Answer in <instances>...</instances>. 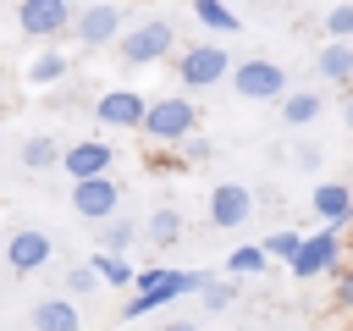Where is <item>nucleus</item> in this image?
Returning a JSON list of instances; mask_svg holds the SVG:
<instances>
[{"label":"nucleus","mask_w":353,"mask_h":331,"mask_svg":"<svg viewBox=\"0 0 353 331\" xmlns=\"http://www.w3.org/2000/svg\"><path fill=\"white\" fill-rule=\"evenodd\" d=\"M199 127V110H193V99H182V94H165V99H149V110H143V138L149 143H165V149H176L188 132Z\"/></svg>","instance_id":"obj_1"},{"label":"nucleus","mask_w":353,"mask_h":331,"mask_svg":"<svg viewBox=\"0 0 353 331\" xmlns=\"http://www.w3.org/2000/svg\"><path fill=\"white\" fill-rule=\"evenodd\" d=\"M347 259H342V232L336 226H320V232H303L298 254L287 259V276L298 281H314V276H336Z\"/></svg>","instance_id":"obj_2"},{"label":"nucleus","mask_w":353,"mask_h":331,"mask_svg":"<svg viewBox=\"0 0 353 331\" xmlns=\"http://www.w3.org/2000/svg\"><path fill=\"white\" fill-rule=\"evenodd\" d=\"M232 88H237V99H254V105L276 99V105H281L287 72H281L276 61H265V55H248V61H232Z\"/></svg>","instance_id":"obj_3"},{"label":"nucleus","mask_w":353,"mask_h":331,"mask_svg":"<svg viewBox=\"0 0 353 331\" xmlns=\"http://www.w3.org/2000/svg\"><path fill=\"white\" fill-rule=\"evenodd\" d=\"M221 77H232V55L221 44H188L176 55V83L182 88H215Z\"/></svg>","instance_id":"obj_4"},{"label":"nucleus","mask_w":353,"mask_h":331,"mask_svg":"<svg viewBox=\"0 0 353 331\" xmlns=\"http://www.w3.org/2000/svg\"><path fill=\"white\" fill-rule=\"evenodd\" d=\"M72 0H22L17 6V28L28 33V39H61V33H72Z\"/></svg>","instance_id":"obj_5"},{"label":"nucleus","mask_w":353,"mask_h":331,"mask_svg":"<svg viewBox=\"0 0 353 331\" xmlns=\"http://www.w3.org/2000/svg\"><path fill=\"white\" fill-rule=\"evenodd\" d=\"M121 44V61L127 66H149V61H160V55H171V44H176V33H171V22H138L132 33H121L116 39Z\"/></svg>","instance_id":"obj_6"},{"label":"nucleus","mask_w":353,"mask_h":331,"mask_svg":"<svg viewBox=\"0 0 353 331\" xmlns=\"http://www.w3.org/2000/svg\"><path fill=\"white\" fill-rule=\"evenodd\" d=\"M50 254H55V243H50V232H39V226H17V232L6 237V270H11V276L44 270Z\"/></svg>","instance_id":"obj_7"},{"label":"nucleus","mask_w":353,"mask_h":331,"mask_svg":"<svg viewBox=\"0 0 353 331\" xmlns=\"http://www.w3.org/2000/svg\"><path fill=\"white\" fill-rule=\"evenodd\" d=\"M72 210L83 221H110L121 210V182L105 171V177H88V182H72Z\"/></svg>","instance_id":"obj_8"},{"label":"nucleus","mask_w":353,"mask_h":331,"mask_svg":"<svg viewBox=\"0 0 353 331\" xmlns=\"http://www.w3.org/2000/svg\"><path fill=\"white\" fill-rule=\"evenodd\" d=\"M143 110H149V94H138V88H105V94L94 99L99 127H127V132H138V127H143Z\"/></svg>","instance_id":"obj_9"},{"label":"nucleus","mask_w":353,"mask_h":331,"mask_svg":"<svg viewBox=\"0 0 353 331\" xmlns=\"http://www.w3.org/2000/svg\"><path fill=\"white\" fill-rule=\"evenodd\" d=\"M110 166H116V149H110V143H99V138H83V143H66V149H61V171H66L72 182L105 177Z\"/></svg>","instance_id":"obj_10"},{"label":"nucleus","mask_w":353,"mask_h":331,"mask_svg":"<svg viewBox=\"0 0 353 331\" xmlns=\"http://www.w3.org/2000/svg\"><path fill=\"white\" fill-rule=\"evenodd\" d=\"M248 215H254V193H248L243 182L210 188V226H215V232H237Z\"/></svg>","instance_id":"obj_11"},{"label":"nucleus","mask_w":353,"mask_h":331,"mask_svg":"<svg viewBox=\"0 0 353 331\" xmlns=\"http://www.w3.org/2000/svg\"><path fill=\"white\" fill-rule=\"evenodd\" d=\"M72 33L94 50V44H116L121 39V11H116V0H94L88 11H77L72 17Z\"/></svg>","instance_id":"obj_12"},{"label":"nucleus","mask_w":353,"mask_h":331,"mask_svg":"<svg viewBox=\"0 0 353 331\" xmlns=\"http://www.w3.org/2000/svg\"><path fill=\"white\" fill-rule=\"evenodd\" d=\"M309 210L320 215V226H353V188L347 182H320V188H309Z\"/></svg>","instance_id":"obj_13"},{"label":"nucleus","mask_w":353,"mask_h":331,"mask_svg":"<svg viewBox=\"0 0 353 331\" xmlns=\"http://www.w3.org/2000/svg\"><path fill=\"white\" fill-rule=\"evenodd\" d=\"M77 325H83V314L72 298H44L33 309V331H77Z\"/></svg>","instance_id":"obj_14"},{"label":"nucleus","mask_w":353,"mask_h":331,"mask_svg":"<svg viewBox=\"0 0 353 331\" xmlns=\"http://www.w3.org/2000/svg\"><path fill=\"white\" fill-rule=\"evenodd\" d=\"M314 66H320L325 83H353V44H347V39H331V44L314 55Z\"/></svg>","instance_id":"obj_15"},{"label":"nucleus","mask_w":353,"mask_h":331,"mask_svg":"<svg viewBox=\"0 0 353 331\" xmlns=\"http://www.w3.org/2000/svg\"><path fill=\"white\" fill-rule=\"evenodd\" d=\"M320 110H325V99L309 94V88H287V94H281V121H287V127H309Z\"/></svg>","instance_id":"obj_16"},{"label":"nucleus","mask_w":353,"mask_h":331,"mask_svg":"<svg viewBox=\"0 0 353 331\" xmlns=\"http://www.w3.org/2000/svg\"><path fill=\"white\" fill-rule=\"evenodd\" d=\"M182 226H188V221H182V210H176V204H160V210L149 215V226H143V232H149V243L171 248V243L182 237Z\"/></svg>","instance_id":"obj_17"},{"label":"nucleus","mask_w":353,"mask_h":331,"mask_svg":"<svg viewBox=\"0 0 353 331\" xmlns=\"http://www.w3.org/2000/svg\"><path fill=\"white\" fill-rule=\"evenodd\" d=\"M88 265H94V276H99L105 287H132V276H138L127 254H105V248H99V254H94Z\"/></svg>","instance_id":"obj_18"},{"label":"nucleus","mask_w":353,"mask_h":331,"mask_svg":"<svg viewBox=\"0 0 353 331\" xmlns=\"http://www.w3.org/2000/svg\"><path fill=\"white\" fill-rule=\"evenodd\" d=\"M17 160H22L28 171H50V166H61V143H55V138H28V143L17 149Z\"/></svg>","instance_id":"obj_19"},{"label":"nucleus","mask_w":353,"mask_h":331,"mask_svg":"<svg viewBox=\"0 0 353 331\" xmlns=\"http://www.w3.org/2000/svg\"><path fill=\"white\" fill-rule=\"evenodd\" d=\"M265 270H270V259H265L259 243H243V248L226 254V276H265Z\"/></svg>","instance_id":"obj_20"},{"label":"nucleus","mask_w":353,"mask_h":331,"mask_svg":"<svg viewBox=\"0 0 353 331\" xmlns=\"http://www.w3.org/2000/svg\"><path fill=\"white\" fill-rule=\"evenodd\" d=\"M193 17L210 28V33H237V11L226 0H193Z\"/></svg>","instance_id":"obj_21"},{"label":"nucleus","mask_w":353,"mask_h":331,"mask_svg":"<svg viewBox=\"0 0 353 331\" xmlns=\"http://www.w3.org/2000/svg\"><path fill=\"white\" fill-rule=\"evenodd\" d=\"M61 77H66V55H61V50H44V55L28 66V83H33V88H50V83H61Z\"/></svg>","instance_id":"obj_22"},{"label":"nucleus","mask_w":353,"mask_h":331,"mask_svg":"<svg viewBox=\"0 0 353 331\" xmlns=\"http://www.w3.org/2000/svg\"><path fill=\"white\" fill-rule=\"evenodd\" d=\"M298 243H303V232H292V226H281V232H270V237H265L259 248H265V259H281V265H287V259L298 254Z\"/></svg>","instance_id":"obj_23"},{"label":"nucleus","mask_w":353,"mask_h":331,"mask_svg":"<svg viewBox=\"0 0 353 331\" xmlns=\"http://www.w3.org/2000/svg\"><path fill=\"white\" fill-rule=\"evenodd\" d=\"M99 248H105V254H127V248H132V221H116V215H110V221H105Z\"/></svg>","instance_id":"obj_24"},{"label":"nucleus","mask_w":353,"mask_h":331,"mask_svg":"<svg viewBox=\"0 0 353 331\" xmlns=\"http://www.w3.org/2000/svg\"><path fill=\"white\" fill-rule=\"evenodd\" d=\"M232 298H237V287H232V281H215V276H210V281L199 287V303H204L210 314H221V309H226Z\"/></svg>","instance_id":"obj_25"},{"label":"nucleus","mask_w":353,"mask_h":331,"mask_svg":"<svg viewBox=\"0 0 353 331\" xmlns=\"http://www.w3.org/2000/svg\"><path fill=\"white\" fill-rule=\"evenodd\" d=\"M176 154H182L188 166H204V160L215 154V138H204V132H188V138L176 143Z\"/></svg>","instance_id":"obj_26"},{"label":"nucleus","mask_w":353,"mask_h":331,"mask_svg":"<svg viewBox=\"0 0 353 331\" xmlns=\"http://www.w3.org/2000/svg\"><path fill=\"white\" fill-rule=\"evenodd\" d=\"M94 287H99L94 265H72V270H66V298H72V303H77L83 292H94Z\"/></svg>","instance_id":"obj_27"},{"label":"nucleus","mask_w":353,"mask_h":331,"mask_svg":"<svg viewBox=\"0 0 353 331\" xmlns=\"http://www.w3.org/2000/svg\"><path fill=\"white\" fill-rule=\"evenodd\" d=\"M325 33L353 44V6H331V11H325Z\"/></svg>","instance_id":"obj_28"},{"label":"nucleus","mask_w":353,"mask_h":331,"mask_svg":"<svg viewBox=\"0 0 353 331\" xmlns=\"http://www.w3.org/2000/svg\"><path fill=\"white\" fill-rule=\"evenodd\" d=\"M336 303L353 314V265H342V270H336Z\"/></svg>","instance_id":"obj_29"},{"label":"nucleus","mask_w":353,"mask_h":331,"mask_svg":"<svg viewBox=\"0 0 353 331\" xmlns=\"http://www.w3.org/2000/svg\"><path fill=\"white\" fill-rule=\"evenodd\" d=\"M160 331H199V320H165Z\"/></svg>","instance_id":"obj_30"},{"label":"nucleus","mask_w":353,"mask_h":331,"mask_svg":"<svg viewBox=\"0 0 353 331\" xmlns=\"http://www.w3.org/2000/svg\"><path fill=\"white\" fill-rule=\"evenodd\" d=\"M342 121L353 127V88H347V99H342Z\"/></svg>","instance_id":"obj_31"},{"label":"nucleus","mask_w":353,"mask_h":331,"mask_svg":"<svg viewBox=\"0 0 353 331\" xmlns=\"http://www.w3.org/2000/svg\"><path fill=\"white\" fill-rule=\"evenodd\" d=\"M116 6H121V0H116ZM127 6H132V0H127Z\"/></svg>","instance_id":"obj_32"},{"label":"nucleus","mask_w":353,"mask_h":331,"mask_svg":"<svg viewBox=\"0 0 353 331\" xmlns=\"http://www.w3.org/2000/svg\"><path fill=\"white\" fill-rule=\"evenodd\" d=\"M347 331H353V320H347Z\"/></svg>","instance_id":"obj_33"}]
</instances>
